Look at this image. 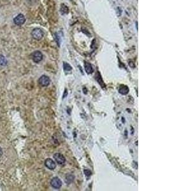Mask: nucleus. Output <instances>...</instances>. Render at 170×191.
I'll return each instance as SVG.
<instances>
[{"instance_id": "f257e3e1", "label": "nucleus", "mask_w": 170, "mask_h": 191, "mask_svg": "<svg viewBox=\"0 0 170 191\" xmlns=\"http://www.w3.org/2000/svg\"><path fill=\"white\" fill-rule=\"evenodd\" d=\"M31 36L35 40H40L44 36V32L40 28H35L31 32Z\"/></svg>"}, {"instance_id": "f03ea898", "label": "nucleus", "mask_w": 170, "mask_h": 191, "mask_svg": "<svg viewBox=\"0 0 170 191\" xmlns=\"http://www.w3.org/2000/svg\"><path fill=\"white\" fill-rule=\"evenodd\" d=\"M31 58L35 62L38 63V62L42 61V60L43 59V54L40 51H35L31 54Z\"/></svg>"}, {"instance_id": "7ed1b4c3", "label": "nucleus", "mask_w": 170, "mask_h": 191, "mask_svg": "<svg viewBox=\"0 0 170 191\" xmlns=\"http://www.w3.org/2000/svg\"><path fill=\"white\" fill-rule=\"evenodd\" d=\"M38 83L42 87H47L50 83V78L46 75H42L38 80Z\"/></svg>"}, {"instance_id": "20e7f679", "label": "nucleus", "mask_w": 170, "mask_h": 191, "mask_svg": "<svg viewBox=\"0 0 170 191\" xmlns=\"http://www.w3.org/2000/svg\"><path fill=\"white\" fill-rule=\"evenodd\" d=\"M62 181L57 177H54L50 181L51 186L56 189H59L62 186Z\"/></svg>"}, {"instance_id": "39448f33", "label": "nucleus", "mask_w": 170, "mask_h": 191, "mask_svg": "<svg viewBox=\"0 0 170 191\" xmlns=\"http://www.w3.org/2000/svg\"><path fill=\"white\" fill-rule=\"evenodd\" d=\"M26 18L23 14H19L13 19V23L17 26H22L25 23Z\"/></svg>"}, {"instance_id": "423d86ee", "label": "nucleus", "mask_w": 170, "mask_h": 191, "mask_svg": "<svg viewBox=\"0 0 170 191\" xmlns=\"http://www.w3.org/2000/svg\"><path fill=\"white\" fill-rule=\"evenodd\" d=\"M54 158L55 160H56L57 163H58L60 165H63L64 164V163L66 162V159L64 156L63 155H62L60 153H56L54 155Z\"/></svg>"}, {"instance_id": "0eeeda50", "label": "nucleus", "mask_w": 170, "mask_h": 191, "mask_svg": "<svg viewBox=\"0 0 170 191\" xmlns=\"http://www.w3.org/2000/svg\"><path fill=\"white\" fill-rule=\"evenodd\" d=\"M45 165L47 168L50 170H54L56 168V163L53 159L48 158L45 160Z\"/></svg>"}, {"instance_id": "6e6552de", "label": "nucleus", "mask_w": 170, "mask_h": 191, "mask_svg": "<svg viewBox=\"0 0 170 191\" xmlns=\"http://www.w3.org/2000/svg\"><path fill=\"white\" fill-rule=\"evenodd\" d=\"M119 92L120 94L122 95H126L128 94V92H129V87L127 86L121 85L119 87Z\"/></svg>"}, {"instance_id": "1a4fd4ad", "label": "nucleus", "mask_w": 170, "mask_h": 191, "mask_svg": "<svg viewBox=\"0 0 170 191\" xmlns=\"http://www.w3.org/2000/svg\"><path fill=\"white\" fill-rule=\"evenodd\" d=\"M85 70H86V72L88 74H91V73H93V68L92 65L89 63V62H85Z\"/></svg>"}, {"instance_id": "9d476101", "label": "nucleus", "mask_w": 170, "mask_h": 191, "mask_svg": "<svg viewBox=\"0 0 170 191\" xmlns=\"http://www.w3.org/2000/svg\"><path fill=\"white\" fill-rule=\"evenodd\" d=\"M7 64V61L5 57L3 55H0V65L1 66H6Z\"/></svg>"}, {"instance_id": "9b49d317", "label": "nucleus", "mask_w": 170, "mask_h": 191, "mask_svg": "<svg viewBox=\"0 0 170 191\" xmlns=\"http://www.w3.org/2000/svg\"><path fill=\"white\" fill-rule=\"evenodd\" d=\"M74 180V176H73L72 174H69V175H67L66 178V182L68 184H70L71 182H72Z\"/></svg>"}, {"instance_id": "f8f14e48", "label": "nucleus", "mask_w": 170, "mask_h": 191, "mask_svg": "<svg viewBox=\"0 0 170 191\" xmlns=\"http://www.w3.org/2000/svg\"><path fill=\"white\" fill-rule=\"evenodd\" d=\"M63 68H64V70L66 72H69V71L72 70V67H71L70 65L69 64L66 63V62H64V65H63Z\"/></svg>"}, {"instance_id": "ddd939ff", "label": "nucleus", "mask_w": 170, "mask_h": 191, "mask_svg": "<svg viewBox=\"0 0 170 191\" xmlns=\"http://www.w3.org/2000/svg\"><path fill=\"white\" fill-rule=\"evenodd\" d=\"M61 9H63V10H61V12L63 14H64V13H67L68 12V11H69L68 10V8L66 6H65L64 5H62Z\"/></svg>"}, {"instance_id": "4468645a", "label": "nucleus", "mask_w": 170, "mask_h": 191, "mask_svg": "<svg viewBox=\"0 0 170 191\" xmlns=\"http://www.w3.org/2000/svg\"><path fill=\"white\" fill-rule=\"evenodd\" d=\"M84 173H85V174H86V175H87V176H90V175H91V172H90V171H89V170H84Z\"/></svg>"}, {"instance_id": "2eb2a0df", "label": "nucleus", "mask_w": 170, "mask_h": 191, "mask_svg": "<svg viewBox=\"0 0 170 191\" xmlns=\"http://www.w3.org/2000/svg\"><path fill=\"white\" fill-rule=\"evenodd\" d=\"M3 154V151H2V149H1V147H0V156H1Z\"/></svg>"}]
</instances>
